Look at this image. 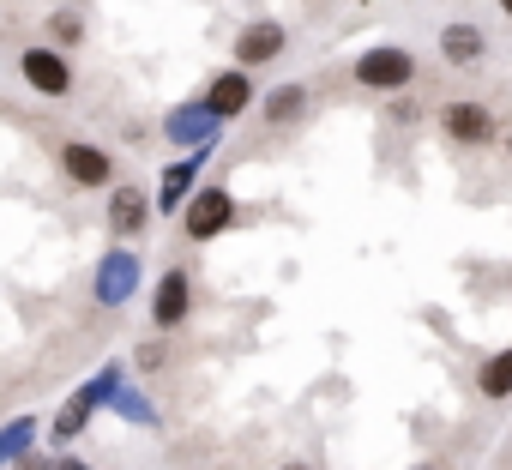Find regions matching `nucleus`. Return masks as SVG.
Returning <instances> with one entry per match:
<instances>
[{
    "mask_svg": "<svg viewBox=\"0 0 512 470\" xmlns=\"http://www.w3.org/2000/svg\"><path fill=\"white\" fill-rule=\"evenodd\" d=\"M115 386H121V368L109 362L103 374H91L85 386H73V398H67L61 410H55V422H49V434H55L61 446H67V440H79V434L91 428V416H97V410H109V398H115Z\"/></svg>",
    "mask_w": 512,
    "mask_h": 470,
    "instance_id": "obj_1",
    "label": "nucleus"
},
{
    "mask_svg": "<svg viewBox=\"0 0 512 470\" xmlns=\"http://www.w3.org/2000/svg\"><path fill=\"white\" fill-rule=\"evenodd\" d=\"M235 223V199H229V187H199L187 205H181V229H187V242H217V235Z\"/></svg>",
    "mask_w": 512,
    "mask_h": 470,
    "instance_id": "obj_2",
    "label": "nucleus"
},
{
    "mask_svg": "<svg viewBox=\"0 0 512 470\" xmlns=\"http://www.w3.org/2000/svg\"><path fill=\"white\" fill-rule=\"evenodd\" d=\"M91 296H97V308H127V302L139 296V254H127V248L115 242V248L97 260Z\"/></svg>",
    "mask_w": 512,
    "mask_h": 470,
    "instance_id": "obj_3",
    "label": "nucleus"
},
{
    "mask_svg": "<svg viewBox=\"0 0 512 470\" xmlns=\"http://www.w3.org/2000/svg\"><path fill=\"white\" fill-rule=\"evenodd\" d=\"M187 320H193V272L187 266H169L151 284V326L157 332H181Z\"/></svg>",
    "mask_w": 512,
    "mask_h": 470,
    "instance_id": "obj_4",
    "label": "nucleus"
},
{
    "mask_svg": "<svg viewBox=\"0 0 512 470\" xmlns=\"http://www.w3.org/2000/svg\"><path fill=\"white\" fill-rule=\"evenodd\" d=\"M356 85L362 91H404L410 79H416V61H410V49H398V43H386V49H368V55H356Z\"/></svg>",
    "mask_w": 512,
    "mask_h": 470,
    "instance_id": "obj_5",
    "label": "nucleus"
},
{
    "mask_svg": "<svg viewBox=\"0 0 512 470\" xmlns=\"http://www.w3.org/2000/svg\"><path fill=\"white\" fill-rule=\"evenodd\" d=\"M55 163H61V175H67L73 187H85V193L115 187V157H109L103 145H91V139H67V145L55 151Z\"/></svg>",
    "mask_w": 512,
    "mask_h": 470,
    "instance_id": "obj_6",
    "label": "nucleus"
},
{
    "mask_svg": "<svg viewBox=\"0 0 512 470\" xmlns=\"http://www.w3.org/2000/svg\"><path fill=\"white\" fill-rule=\"evenodd\" d=\"M217 133H223V121L205 109V97H193V103H181V109H169V115H163V139H169V145H181V151H211V145H217Z\"/></svg>",
    "mask_w": 512,
    "mask_h": 470,
    "instance_id": "obj_7",
    "label": "nucleus"
},
{
    "mask_svg": "<svg viewBox=\"0 0 512 470\" xmlns=\"http://www.w3.org/2000/svg\"><path fill=\"white\" fill-rule=\"evenodd\" d=\"M19 73H25V85H31L37 97H67V91H73V61H67L61 49H49V43H31V49L19 55Z\"/></svg>",
    "mask_w": 512,
    "mask_h": 470,
    "instance_id": "obj_8",
    "label": "nucleus"
},
{
    "mask_svg": "<svg viewBox=\"0 0 512 470\" xmlns=\"http://www.w3.org/2000/svg\"><path fill=\"white\" fill-rule=\"evenodd\" d=\"M205 163H211V151H187V157H175V163L157 175V205H151V211H163V217H181V205L199 193V175H205Z\"/></svg>",
    "mask_w": 512,
    "mask_h": 470,
    "instance_id": "obj_9",
    "label": "nucleus"
},
{
    "mask_svg": "<svg viewBox=\"0 0 512 470\" xmlns=\"http://www.w3.org/2000/svg\"><path fill=\"white\" fill-rule=\"evenodd\" d=\"M284 49H290V31H284L278 19H253V25H241V37H235V67H241V73L272 67V61H284Z\"/></svg>",
    "mask_w": 512,
    "mask_h": 470,
    "instance_id": "obj_10",
    "label": "nucleus"
},
{
    "mask_svg": "<svg viewBox=\"0 0 512 470\" xmlns=\"http://www.w3.org/2000/svg\"><path fill=\"white\" fill-rule=\"evenodd\" d=\"M440 133H446L452 145H488V139H494V109L476 103V97H452V103L440 109Z\"/></svg>",
    "mask_w": 512,
    "mask_h": 470,
    "instance_id": "obj_11",
    "label": "nucleus"
},
{
    "mask_svg": "<svg viewBox=\"0 0 512 470\" xmlns=\"http://www.w3.org/2000/svg\"><path fill=\"white\" fill-rule=\"evenodd\" d=\"M151 217H157V211H151L145 187H133V181L109 187V235H115V242H133V235H145Z\"/></svg>",
    "mask_w": 512,
    "mask_h": 470,
    "instance_id": "obj_12",
    "label": "nucleus"
},
{
    "mask_svg": "<svg viewBox=\"0 0 512 470\" xmlns=\"http://www.w3.org/2000/svg\"><path fill=\"white\" fill-rule=\"evenodd\" d=\"M260 103V91H253V79L241 73V67H229V73H217L211 85H205V109L217 115V121H235L241 109H253Z\"/></svg>",
    "mask_w": 512,
    "mask_h": 470,
    "instance_id": "obj_13",
    "label": "nucleus"
},
{
    "mask_svg": "<svg viewBox=\"0 0 512 470\" xmlns=\"http://www.w3.org/2000/svg\"><path fill=\"white\" fill-rule=\"evenodd\" d=\"M482 55H488L482 25H446L440 31V61L446 67H482Z\"/></svg>",
    "mask_w": 512,
    "mask_h": 470,
    "instance_id": "obj_14",
    "label": "nucleus"
},
{
    "mask_svg": "<svg viewBox=\"0 0 512 470\" xmlns=\"http://www.w3.org/2000/svg\"><path fill=\"white\" fill-rule=\"evenodd\" d=\"M37 446V416H13L7 428H0V470H19Z\"/></svg>",
    "mask_w": 512,
    "mask_h": 470,
    "instance_id": "obj_15",
    "label": "nucleus"
},
{
    "mask_svg": "<svg viewBox=\"0 0 512 470\" xmlns=\"http://www.w3.org/2000/svg\"><path fill=\"white\" fill-rule=\"evenodd\" d=\"M302 109H308V91H302V85H278V91H266V97H260L266 127H290Z\"/></svg>",
    "mask_w": 512,
    "mask_h": 470,
    "instance_id": "obj_16",
    "label": "nucleus"
},
{
    "mask_svg": "<svg viewBox=\"0 0 512 470\" xmlns=\"http://www.w3.org/2000/svg\"><path fill=\"white\" fill-rule=\"evenodd\" d=\"M476 392H482V398H512V350H494V356L476 368Z\"/></svg>",
    "mask_w": 512,
    "mask_h": 470,
    "instance_id": "obj_17",
    "label": "nucleus"
},
{
    "mask_svg": "<svg viewBox=\"0 0 512 470\" xmlns=\"http://www.w3.org/2000/svg\"><path fill=\"white\" fill-rule=\"evenodd\" d=\"M109 410H115V416H127V422H145V428H157V404H151V398H145L139 386H127V380L115 386Z\"/></svg>",
    "mask_w": 512,
    "mask_h": 470,
    "instance_id": "obj_18",
    "label": "nucleus"
},
{
    "mask_svg": "<svg viewBox=\"0 0 512 470\" xmlns=\"http://www.w3.org/2000/svg\"><path fill=\"white\" fill-rule=\"evenodd\" d=\"M49 31H55V43H49V49H61V55H67V49H73V43L85 37V25H79V13H55V19H49Z\"/></svg>",
    "mask_w": 512,
    "mask_h": 470,
    "instance_id": "obj_19",
    "label": "nucleus"
},
{
    "mask_svg": "<svg viewBox=\"0 0 512 470\" xmlns=\"http://www.w3.org/2000/svg\"><path fill=\"white\" fill-rule=\"evenodd\" d=\"M55 470H91V464H79V458H67V452H61V458H55Z\"/></svg>",
    "mask_w": 512,
    "mask_h": 470,
    "instance_id": "obj_20",
    "label": "nucleus"
},
{
    "mask_svg": "<svg viewBox=\"0 0 512 470\" xmlns=\"http://www.w3.org/2000/svg\"><path fill=\"white\" fill-rule=\"evenodd\" d=\"M500 13H506V19H512V0H500Z\"/></svg>",
    "mask_w": 512,
    "mask_h": 470,
    "instance_id": "obj_21",
    "label": "nucleus"
},
{
    "mask_svg": "<svg viewBox=\"0 0 512 470\" xmlns=\"http://www.w3.org/2000/svg\"><path fill=\"white\" fill-rule=\"evenodd\" d=\"M284 470H314V464H284Z\"/></svg>",
    "mask_w": 512,
    "mask_h": 470,
    "instance_id": "obj_22",
    "label": "nucleus"
},
{
    "mask_svg": "<svg viewBox=\"0 0 512 470\" xmlns=\"http://www.w3.org/2000/svg\"><path fill=\"white\" fill-rule=\"evenodd\" d=\"M506 157H512V133H506Z\"/></svg>",
    "mask_w": 512,
    "mask_h": 470,
    "instance_id": "obj_23",
    "label": "nucleus"
}]
</instances>
